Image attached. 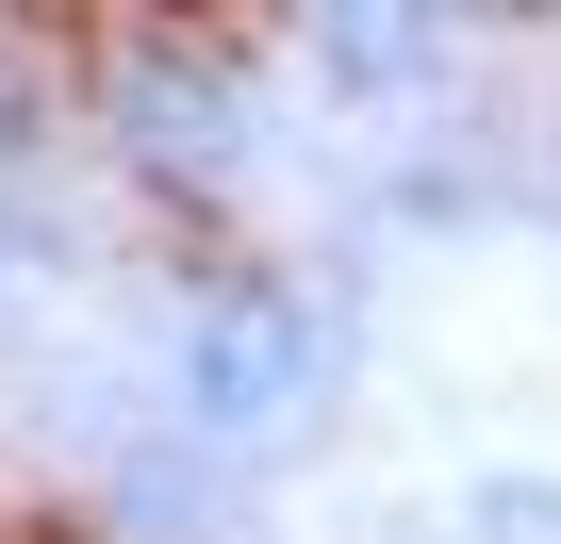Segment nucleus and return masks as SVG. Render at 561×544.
Masks as SVG:
<instances>
[{
  "label": "nucleus",
  "instance_id": "f257e3e1",
  "mask_svg": "<svg viewBox=\"0 0 561 544\" xmlns=\"http://www.w3.org/2000/svg\"><path fill=\"white\" fill-rule=\"evenodd\" d=\"M182 396H198L215 445H280V429H314V413H331V314H314V298H280V281L198 298Z\"/></svg>",
  "mask_w": 561,
  "mask_h": 544
},
{
  "label": "nucleus",
  "instance_id": "f03ea898",
  "mask_svg": "<svg viewBox=\"0 0 561 544\" xmlns=\"http://www.w3.org/2000/svg\"><path fill=\"white\" fill-rule=\"evenodd\" d=\"M116 132L165 165L248 149V50L231 34H116Z\"/></svg>",
  "mask_w": 561,
  "mask_h": 544
},
{
  "label": "nucleus",
  "instance_id": "7ed1b4c3",
  "mask_svg": "<svg viewBox=\"0 0 561 544\" xmlns=\"http://www.w3.org/2000/svg\"><path fill=\"white\" fill-rule=\"evenodd\" d=\"M298 50H314L347 100H413V83L446 67V34H430V18H397V0H314V18H298Z\"/></svg>",
  "mask_w": 561,
  "mask_h": 544
},
{
  "label": "nucleus",
  "instance_id": "20e7f679",
  "mask_svg": "<svg viewBox=\"0 0 561 544\" xmlns=\"http://www.w3.org/2000/svg\"><path fill=\"white\" fill-rule=\"evenodd\" d=\"M34 132H50V83H34V50H18V34H0V165H18Z\"/></svg>",
  "mask_w": 561,
  "mask_h": 544
},
{
  "label": "nucleus",
  "instance_id": "39448f33",
  "mask_svg": "<svg viewBox=\"0 0 561 544\" xmlns=\"http://www.w3.org/2000/svg\"><path fill=\"white\" fill-rule=\"evenodd\" d=\"M0 281H18V215H0Z\"/></svg>",
  "mask_w": 561,
  "mask_h": 544
}]
</instances>
